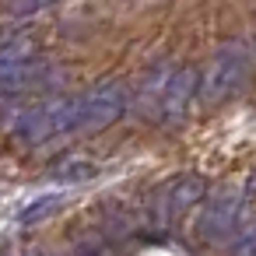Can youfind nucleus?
Returning a JSON list of instances; mask_svg holds the SVG:
<instances>
[{"mask_svg": "<svg viewBox=\"0 0 256 256\" xmlns=\"http://www.w3.org/2000/svg\"><path fill=\"white\" fill-rule=\"evenodd\" d=\"M200 74L190 70V67H179V70H168V67H158L144 78L140 84V95H137V112L154 120V123H176L186 116L196 88H200Z\"/></svg>", "mask_w": 256, "mask_h": 256, "instance_id": "1", "label": "nucleus"}, {"mask_svg": "<svg viewBox=\"0 0 256 256\" xmlns=\"http://www.w3.org/2000/svg\"><path fill=\"white\" fill-rule=\"evenodd\" d=\"M78 116H81V95L50 98V102H39V106L25 109L14 134L25 144H42V140L60 137V134H78Z\"/></svg>", "mask_w": 256, "mask_h": 256, "instance_id": "2", "label": "nucleus"}, {"mask_svg": "<svg viewBox=\"0 0 256 256\" xmlns=\"http://www.w3.org/2000/svg\"><path fill=\"white\" fill-rule=\"evenodd\" d=\"M249 74H252V56H249V50L238 46V42L224 46V50L214 56V64L204 70V81H200L204 102H207V106H218V102L235 98V95L246 88Z\"/></svg>", "mask_w": 256, "mask_h": 256, "instance_id": "3", "label": "nucleus"}, {"mask_svg": "<svg viewBox=\"0 0 256 256\" xmlns=\"http://www.w3.org/2000/svg\"><path fill=\"white\" fill-rule=\"evenodd\" d=\"M252 210V200L238 190H218L207 207L200 210V221H196V235L207 242V246H224L246 221V214Z\"/></svg>", "mask_w": 256, "mask_h": 256, "instance_id": "4", "label": "nucleus"}, {"mask_svg": "<svg viewBox=\"0 0 256 256\" xmlns=\"http://www.w3.org/2000/svg\"><path fill=\"white\" fill-rule=\"evenodd\" d=\"M204 193V179L186 172V176H172L168 182H162L148 204V221L151 224H172L176 218H182L193 200Z\"/></svg>", "mask_w": 256, "mask_h": 256, "instance_id": "5", "label": "nucleus"}, {"mask_svg": "<svg viewBox=\"0 0 256 256\" xmlns=\"http://www.w3.org/2000/svg\"><path fill=\"white\" fill-rule=\"evenodd\" d=\"M126 109V92L116 81H106L92 92L81 95V116H78V134H92L102 130L109 123H116Z\"/></svg>", "mask_w": 256, "mask_h": 256, "instance_id": "6", "label": "nucleus"}, {"mask_svg": "<svg viewBox=\"0 0 256 256\" xmlns=\"http://www.w3.org/2000/svg\"><path fill=\"white\" fill-rule=\"evenodd\" d=\"M53 74L50 64L42 60H22V64H11L4 67V95H18V92H32L39 84H46V78Z\"/></svg>", "mask_w": 256, "mask_h": 256, "instance_id": "7", "label": "nucleus"}, {"mask_svg": "<svg viewBox=\"0 0 256 256\" xmlns=\"http://www.w3.org/2000/svg\"><path fill=\"white\" fill-rule=\"evenodd\" d=\"M60 204H64V196H60V193H56V196H53V193H46V196L32 200L28 207H22V218H18V221H22V224H39V221H42L46 214H53Z\"/></svg>", "mask_w": 256, "mask_h": 256, "instance_id": "8", "label": "nucleus"}, {"mask_svg": "<svg viewBox=\"0 0 256 256\" xmlns=\"http://www.w3.org/2000/svg\"><path fill=\"white\" fill-rule=\"evenodd\" d=\"M109 242H112V238H106V235H98V238H81V242L70 249V256H109Z\"/></svg>", "mask_w": 256, "mask_h": 256, "instance_id": "9", "label": "nucleus"}, {"mask_svg": "<svg viewBox=\"0 0 256 256\" xmlns=\"http://www.w3.org/2000/svg\"><path fill=\"white\" fill-rule=\"evenodd\" d=\"M50 4L53 0H8V14L11 18H28V14H36V11H42Z\"/></svg>", "mask_w": 256, "mask_h": 256, "instance_id": "10", "label": "nucleus"}, {"mask_svg": "<svg viewBox=\"0 0 256 256\" xmlns=\"http://www.w3.org/2000/svg\"><path fill=\"white\" fill-rule=\"evenodd\" d=\"M235 256H256V232H249V235H246V238L238 242Z\"/></svg>", "mask_w": 256, "mask_h": 256, "instance_id": "11", "label": "nucleus"}]
</instances>
